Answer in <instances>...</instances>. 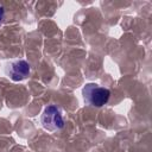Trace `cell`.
I'll use <instances>...</instances> for the list:
<instances>
[{"instance_id":"7a4b0ae2","label":"cell","mask_w":152,"mask_h":152,"mask_svg":"<svg viewBox=\"0 0 152 152\" xmlns=\"http://www.w3.org/2000/svg\"><path fill=\"white\" fill-rule=\"evenodd\" d=\"M40 124L46 131L50 132L62 129L64 127V119L62 115V110L55 104L48 106L44 109L43 114L40 115Z\"/></svg>"},{"instance_id":"6da1fadb","label":"cell","mask_w":152,"mask_h":152,"mask_svg":"<svg viewBox=\"0 0 152 152\" xmlns=\"http://www.w3.org/2000/svg\"><path fill=\"white\" fill-rule=\"evenodd\" d=\"M82 95L86 103H88L89 106L102 107L108 102L110 90L96 83H87L82 89Z\"/></svg>"},{"instance_id":"3957f363","label":"cell","mask_w":152,"mask_h":152,"mask_svg":"<svg viewBox=\"0 0 152 152\" xmlns=\"http://www.w3.org/2000/svg\"><path fill=\"white\" fill-rule=\"evenodd\" d=\"M30 72H31V66L28 62H26L25 59H14V61L7 62L5 65L6 76L15 82L26 80Z\"/></svg>"},{"instance_id":"277c9868","label":"cell","mask_w":152,"mask_h":152,"mask_svg":"<svg viewBox=\"0 0 152 152\" xmlns=\"http://www.w3.org/2000/svg\"><path fill=\"white\" fill-rule=\"evenodd\" d=\"M4 18H5V8L2 6H0V25L2 24Z\"/></svg>"}]
</instances>
